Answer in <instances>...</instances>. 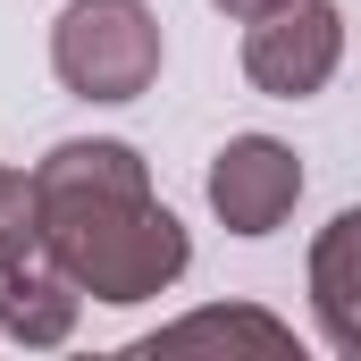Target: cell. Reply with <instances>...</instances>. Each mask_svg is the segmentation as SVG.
Listing matches in <instances>:
<instances>
[{
    "label": "cell",
    "instance_id": "6da1fadb",
    "mask_svg": "<svg viewBox=\"0 0 361 361\" xmlns=\"http://www.w3.org/2000/svg\"><path fill=\"white\" fill-rule=\"evenodd\" d=\"M34 227L51 244V261L85 286L92 302H152L169 294L193 261L185 219L152 193V169L135 143L118 135H76L51 143L34 169Z\"/></svg>",
    "mask_w": 361,
    "mask_h": 361
},
{
    "label": "cell",
    "instance_id": "7a4b0ae2",
    "mask_svg": "<svg viewBox=\"0 0 361 361\" xmlns=\"http://www.w3.org/2000/svg\"><path fill=\"white\" fill-rule=\"evenodd\" d=\"M160 17L143 0H68L51 17V76L76 101H143L160 85Z\"/></svg>",
    "mask_w": 361,
    "mask_h": 361
},
{
    "label": "cell",
    "instance_id": "3957f363",
    "mask_svg": "<svg viewBox=\"0 0 361 361\" xmlns=\"http://www.w3.org/2000/svg\"><path fill=\"white\" fill-rule=\"evenodd\" d=\"M336 59H345V8L336 0H277L261 17H244V76L269 101L328 92Z\"/></svg>",
    "mask_w": 361,
    "mask_h": 361
},
{
    "label": "cell",
    "instance_id": "277c9868",
    "mask_svg": "<svg viewBox=\"0 0 361 361\" xmlns=\"http://www.w3.org/2000/svg\"><path fill=\"white\" fill-rule=\"evenodd\" d=\"M302 202V160L277 135H227L210 152V210L227 235H277Z\"/></svg>",
    "mask_w": 361,
    "mask_h": 361
},
{
    "label": "cell",
    "instance_id": "5b68a950",
    "mask_svg": "<svg viewBox=\"0 0 361 361\" xmlns=\"http://www.w3.org/2000/svg\"><path fill=\"white\" fill-rule=\"evenodd\" d=\"M76 311H85V286L51 261V244H17L0 252V336L25 345V353H51L76 336Z\"/></svg>",
    "mask_w": 361,
    "mask_h": 361
},
{
    "label": "cell",
    "instance_id": "8992f818",
    "mask_svg": "<svg viewBox=\"0 0 361 361\" xmlns=\"http://www.w3.org/2000/svg\"><path fill=\"white\" fill-rule=\"evenodd\" d=\"M311 311H319V336L345 361H361V202L336 210L311 244Z\"/></svg>",
    "mask_w": 361,
    "mask_h": 361
},
{
    "label": "cell",
    "instance_id": "52a82bcc",
    "mask_svg": "<svg viewBox=\"0 0 361 361\" xmlns=\"http://www.w3.org/2000/svg\"><path fill=\"white\" fill-rule=\"evenodd\" d=\"M193 345H244V353L286 361L294 353V328L269 319V311H252V302H227V311H193V319H177V328L143 336V353H193Z\"/></svg>",
    "mask_w": 361,
    "mask_h": 361
},
{
    "label": "cell",
    "instance_id": "ba28073f",
    "mask_svg": "<svg viewBox=\"0 0 361 361\" xmlns=\"http://www.w3.org/2000/svg\"><path fill=\"white\" fill-rule=\"evenodd\" d=\"M210 8H227V17H261V8H277V0H210Z\"/></svg>",
    "mask_w": 361,
    "mask_h": 361
}]
</instances>
